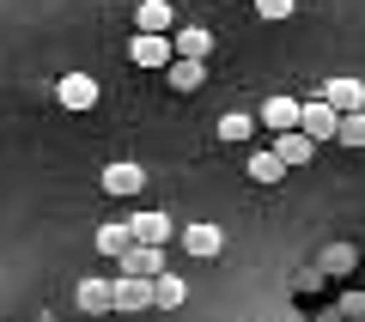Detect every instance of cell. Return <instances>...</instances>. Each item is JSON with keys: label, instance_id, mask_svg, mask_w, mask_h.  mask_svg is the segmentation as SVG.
<instances>
[{"label": "cell", "instance_id": "obj_1", "mask_svg": "<svg viewBox=\"0 0 365 322\" xmlns=\"http://www.w3.org/2000/svg\"><path fill=\"white\" fill-rule=\"evenodd\" d=\"M317 98H323L329 110H335V116H359V110H365V85H359V79H347V73H341V79H329V85L317 91Z\"/></svg>", "mask_w": 365, "mask_h": 322}, {"label": "cell", "instance_id": "obj_2", "mask_svg": "<svg viewBox=\"0 0 365 322\" xmlns=\"http://www.w3.org/2000/svg\"><path fill=\"white\" fill-rule=\"evenodd\" d=\"M335 110H329V103L323 98H304L299 103V134H304V140H335Z\"/></svg>", "mask_w": 365, "mask_h": 322}, {"label": "cell", "instance_id": "obj_3", "mask_svg": "<svg viewBox=\"0 0 365 322\" xmlns=\"http://www.w3.org/2000/svg\"><path fill=\"white\" fill-rule=\"evenodd\" d=\"M55 98H61V110H98V79L91 73H61L55 79Z\"/></svg>", "mask_w": 365, "mask_h": 322}, {"label": "cell", "instance_id": "obj_4", "mask_svg": "<svg viewBox=\"0 0 365 322\" xmlns=\"http://www.w3.org/2000/svg\"><path fill=\"white\" fill-rule=\"evenodd\" d=\"M177 244L189 249L195 261H213V256L225 249V232H220V225H207V219H201V225H182V232H177Z\"/></svg>", "mask_w": 365, "mask_h": 322}, {"label": "cell", "instance_id": "obj_5", "mask_svg": "<svg viewBox=\"0 0 365 322\" xmlns=\"http://www.w3.org/2000/svg\"><path fill=\"white\" fill-rule=\"evenodd\" d=\"M128 237H134V244H146V249H165L170 237H177V225H170V213H134Z\"/></svg>", "mask_w": 365, "mask_h": 322}, {"label": "cell", "instance_id": "obj_6", "mask_svg": "<svg viewBox=\"0 0 365 322\" xmlns=\"http://www.w3.org/2000/svg\"><path fill=\"white\" fill-rule=\"evenodd\" d=\"M116 268L128 274V280H158V274H165V249H146V244H128L116 256Z\"/></svg>", "mask_w": 365, "mask_h": 322}, {"label": "cell", "instance_id": "obj_7", "mask_svg": "<svg viewBox=\"0 0 365 322\" xmlns=\"http://www.w3.org/2000/svg\"><path fill=\"white\" fill-rule=\"evenodd\" d=\"M170 55H177V61H207V55H213V31L177 25V31H170Z\"/></svg>", "mask_w": 365, "mask_h": 322}, {"label": "cell", "instance_id": "obj_8", "mask_svg": "<svg viewBox=\"0 0 365 322\" xmlns=\"http://www.w3.org/2000/svg\"><path fill=\"white\" fill-rule=\"evenodd\" d=\"M110 310H153V280L116 274V280H110Z\"/></svg>", "mask_w": 365, "mask_h": 322}, {"label": "cell", "instance_id": "obj_9", "mask_svg": "<svg viewBox=\"0 0 365 322\" xmlns=\"http://www.w3.org/2000/svg\"><path fill=\"white\" fill-rule=\"evenodd\" d=\"M268 152L280 158V170H299V165H311V158H317V140H304V134L292 128V134H274Z\"/></svg>", "mask_w": 365, "mask_h": 322}, {"label": "cell", "instance_id": "obj_10", "mask_svg": "<svg viewBox=\"0 0 365 322\" xmlns=\"http://www.w3.org/2000/svg\"><path fill=\"white\" fill-rule=\"evenodd\" d=\"M128 61H134V67H170V37H153V31H140V37L128 43Z\"/></svg>", "mask_w": 365, "mask_h": 322}, {"label": "cell", "instance_id": "obj_11", "mask_svg": "<svg viewBox=\"0 0 365 322\" xmlns=\"http://www.w3.org/2000/svg\"><path fill=\"white\" fill-rule=\"evenodd\" d=\"M262 128L268 134H292L299 128V98H268L262 103Z\"/></svg>", "mask_w": 365, "mask_h": 322}, {"label": "cell", "instance_id": "obj_12", "mask_svg": "<svg viewBox=\"0 0 365 322\" xmlns=\"http://www.w3.org/2000/svg\"><path fill=\"white\" fill-rule=\"evenodd\" d=\"M134 25H140V31H153V37H170L177 13H170V0H140V6H134Z\"/></svg>", "mask_w": 365, "mask_h": 322}, {"label": "cell", "instance_id": "obj_13", "mask_svg": "<svg viewBox=\"0 0 365 322\" xmlns=\"http://www.w3.org/2000/svg\"><path fill=\"white\" fill-rule=\"evenodd\" d=\"M104 189H110V194H122V201H128V194H140V189H146V170H140V165H128V158H122V165H110V170H104Z\"/></svg>", "mask_w": 365, "mask_h": 322}, {"label": "cell", "instance_id": "obj_14", "mask_svg": "<svg viewBox=\"0 0 365 322\" xmlns=\"http://www.w3.org/2000/svg\"><path fill=\"white\" fill-rule=\"evenodd\" d=\"M165 79H170V91H201V79H207V61H177V55H170Z\"/></svg>", "mask_w": 365, "mask_h": 322}, {"label": "cell", "instance_id": "obj_15", "mask_svg": "<svg viewBox=\"0 0 365 322\" xmlns=\"http://www.w3.org/2000/svg\"><path fill=\"white\" fill-rule=\"evenodd\" d=\"M182 298H189V280H177V274L165 268V274L153 280V310H177Z\"/></svg>", "mask_w": 365, "mask_h": 322}, {"label": "cell", "instance_id": "obj_16", "mask_svg": "<svg viewBox=\"0 0 365 322\" xmlns=\"http://www.w3.org/2000/svg\"><path fill=\"white\" fill-rule=\"evenodd\" d=\"M79 310H86V316H104L110 310V280H79Z\"/></svg>", "mask_w": 365, "mask_h": 322}, {"label": "cell", "instance_id": "obj_17", "mask_svg": "<svg viewBox=\"0 0 365 322\" xmlns=\"http://www.w3.org/2000/svg\"><path fill=\"white\" fill-rule=\"evenodd\" d=\"M250 134H256V116H244V110H232V116H220V140H225V146H244Z\"/></svg>", "mask_w": 365, "mask_h": 322}, {"label": "cell", "instance_id": "obj_18", "mask_svg": "<svg viewBox=\"0 0 365 322\" xmlns=\"http://www.w3.org/2000/svg\"><path fill=\"white\" fill-rule=\"evenodd\" d=\"M353 268H359V249L353 244H329L323 249V274H353Z\"/></svg>", "mask_w": 365, "mask_h": 322}, {"label": "cell", "instance_id": "obj_19", "mask_svg": "<svg viewBox=\"0 0 365 322\" xmlns=\"http://www.w3.org/2000/svg\"><path fill=\"white\" fill-rule=\"evenodd\" d=\"M250 177H256V182H280L287 170H280V158H274L268 146H256V152H250Z\"/></svg>", "mask_w": 365, "mask_h": 322}, {"label": "cell", "instance_id": "obj_20", "mask_svg": "<svg viewBox=\"0 0 365 322\" xmlns=\"http://www.w3.org/2000/svg\"><path fill=\"white\" fill-rule=\"evenodd\" d=\"M335 140L353 146V152H365V110H359V116H341V122H335Z\"/></svg>", "mask_w": 365, "mask_h": 322}, {"label": "cell", "instance_id": "obj_21", "mask_svg": "<svg viewBox=\"0 0 365 322\" xmlns=\"http://www.w3.org/2000/svg\"><path fill=\"white\" fill-rule=\"evenodd\" d=\"M91 244L104 249V256H122V249H128L134 237H128V225H98V237H91Z\"/></svg>", "mask_w": 365, "mask_h": 322}, {"label": "cell", "instance_id": "obj_22", "mask_svg": "<svg viewBox=\"0 0 365 322\" xmlns=\"http://www.w3.org/2000/svg\"><path fill=\"white\" fill-rule=\"evenodd\" d=\"M256 13L280 25V19H292V13H299V0H256Z\"/></svg>", "mask_w": 365, "mask_h": 322}]
</instances>
